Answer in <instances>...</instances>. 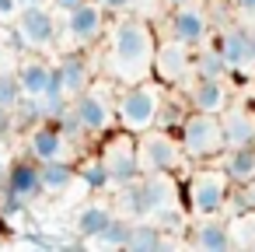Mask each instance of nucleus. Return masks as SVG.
Instances as JSON below:
<instances>
[{
	"instance_id": "1",
	"label": "nucleus",
	"mask_w": 255,
	"mask_h": 252,
	"mask_svg": "<svg viewBox=\"0 0 255 252\" xmlns=\"http://www.w3.org/2000/svg\"><path fill=\"white\" fill-rule=\"evenodd\" d=\"M157 35L140 14H116L109 25V49H105V77L112 84H133L150 77Z\"/></svg>"
},
{
	"instance_id": "2",
	"label": "nucleus",
	"mask_w": 255,
	"mask_h": 252,
	"mask_svg": "<svg viewBox=\"0 0 255 252\" xmlns=\"http://www.w3.org/2000/svg\"><path fill=\"white\" fill-rule=\"evenodd\" d=\"M161 98H164V84L154 77L123 84L116 91V126L126 133H143L150 126H157V112H161Z\"/></svg>"
},
{
	"instance_id": "3",
	"label": "nucleus",
	"mask_w": 255,
	"mask_h": 252,
	"mask_svg": "<svg viewBox=\"0 0 255 252\" xmlns=\"http://www.w3.org/2000/svg\"><path fill=\"white\" fill-rule=\"evenodd\" d=\"M175 137H178L185 161H213L224 154V130H220V116H213V112L189 109V116L182 119Z\"/></svg>"
},
{
	"instance_id": "4",
	"label": "nucleus",
	"mask_w": 255,
	"mask_h": 252,
	"mask_svg": "<svg viewBox=\"0 0 255 252\" xmlns=\"http://www.w3.org/2000/svg\"><path fill=\"white\" fill-rule=\"evenodd\" d=\"M70 112L77 119V126L84 130V137H102L116 126V88L112 81H91L74 102H70Z\"/></svg>"
},
{
	"instance_id": "5",
	"label": "nucleus",
	"mask_w": 255,
	"mask_h": 252,
	"mask_svg": "<svg viewBox=\"0 0 255 252\" xmlns=\"http://www.w3.org/2000/svg\"><path fill=\"white\" fill-rule=\"evenodd\" d=\"M178 165H185V154H182L178 137L171 130L150 126L143 133H136V168H140V175H150V172H178Z\"/></svg>"
},
{
	"instance_id": "6",
	"label": "nucleus",
	"mask_w": 255,
	"mask_h": 252,
	"mask_svg": "<svg viewBox=\"0 0 255 252\" xmlns=\"http://www.w3.org/2000/svg\"><path fill=\"white\" fill-rule=\"evenodd\" d=\"M182 196L196 217H220V210L227 207V196H231V179L224 175V168H199L185 182Z\"/></svg>"
},
{
	"instance_id": "7",
	"label": "nucleus",
	"mask_w": 255,
	"mask_h": 252,
	"mask_svg": "<svg viewBox=\"0 0 255 252\" xmlns=\"http://www.w3.org/2000/svg\"><path fill=\"white\" fill-rule=\"evenodd\" d=\"M178 182H175V172H150V175H140L136 179V207H140V217H150V221H161V217H171L178 210Z\"/></svg>"
},
{
	"instance_id": "8",
	"label": "nucleus",
	"mask_w": 255,
	"mask_h": 252,
	"mask_svg": "<svg viewBox=\"0 0 255 252\" xmlns=\"http://www.w3.org/2000/svg\"><path fill=\"white\" fill-rule=\"evenodd\" d=\"M213 35V18L210 7H203V0H185L168 11V39L185 42L189 49H199Z\"/></svg>"
},
{
	"instance_id": "9",
	"label": "nucleus",
	"mask_w": 255,
	"mask_h": 252,
	"mask_svg": "<svg viewBox=\"0 0 255 252\" xmlns=\"http://www.w3.org/2000/svg\"><path fill=\"white\" fill-rule=\"evenodd\" d=\"M192 53L185 42L178 39H157L154 46V60H150V77L161 81L164 88H182L192 81Z\"/></svg>"
},
{
	"instance_id": "10",
	"label": "nucleus",
	"mask_w": 255,
	"mask_h": 252,
	"mask_svg": "<svg viewBox=\"0 0 255 252\" xmlns=\"http://www.w3.org/2000/svg\"><path fill=\"white\" fill-rule=\"evenodd\" d=\"M14 35L28 49H53L60 39L56 14L46 4H21V11L14 14Z\"/></svg>"
},
{
	"instance_id": "11",
	"label": "nucleus",
	"mask_w": 255,
	"mask_h": 252,
	"mask_svg": "<svg viewBox=\"0 0 255 252\" xmlns=\"http://www.w3.org/2000/svg\"><path fill=\"white\" fill-rule=\"evenodd\" d=\"M98 158H102V165H105L112 186H123V182L140 179V168H136V137H133V133L116 130V133L102 144Z\"/></svg>"
},
{
	"instance_id": "12",
	"label": "nucleus",
	"mask_w": 255,
	"mask_h": 252,
	"mask_svg": "<svg viewBox=\"0 0 255 252\" xmlns=\"http://www.w3.org/2000/svg\"><path fill=\"white\" fill-rule=\"evenodd\" d=\"M109 28V14L102 4H95V0H84V4H77L74 11H67V39L74 49H84V46H95Z\"/></svg>"
},
{
	"instance_id": "13",
	"label": "nucleus",
	"mask_w": 255,
	"mask_h": 252,
	"mask_svg": "<svg viewBox=\"0 0 255 252\" xmlns=\"http://www.w3.org/2000/svg\"><path fill=\"white\" fill-rule=\"evenodd\" d=\"M210 42L217 46L220 60L227 63V74H245V70L255 67V60H252V35H248V25L231 21V25H224L217 35H210Z\"/></svg>"
},
{
	"instance_id": "14",
	"label": "nucleus",
	"mask_w": 255,
	"mask_h": 252,
	"mask_svg": "<svg viewBox=\"0 0 255 252\" xmlns=\"http://www.w3.org/2000/svg\"><path fill=\"white\" fill-rule=\"evenodd\" d=\"M74 140L56 123H39L28 130V158L35 161H74Z\"/></svg>"
},
{
	"instance_id": "15",
	"label": "nucleus",
	"mask_w": 255,
	"mask_h": 252,
	"mask_svg": "<svg viewBox=\"0 0 255 252\" xmlns=\"http://www.w3.org/2000/svg\"><path fill=\"white\" fill-rule=\"evenodd\" d=\"M53 84L60 88V95L67 98V102H74L88 84H91V63H88V56L84 53H63L60 56V63L53 67Z\"/></svg>"
},
{
	"instance_id": "16",
	"label": "nucleus",
	"mask_w": 255,
	"mask_h": 252,
	"mask_svg": "<svg viewBox=\"0 0 255 252\" xmlns=\"http://www.w3.org/2000/svg\"><path fill=\"white\" fill-rule=\"evenodd\" d=\"M185 102H189V109H196V112H213V116H220L224 105L231 102V91H227L224 77H192V81H189V91H185Z\"/></svg>"
},
{
	"instance_id": "17",
	"label": "nucleus",
	"mask_w": 255,
	"mask_h": 252,
	"mask_svg": "<svg viewBox=\"0 0 255 252\" xmlns=\"http://www.w3.org/2000/svg\"><path fill=\"white\" fill-rule=\"evenodd\" d=\"M220 130H224V151L227 147H248L255 144V112L248 105H224L220 112Z\"/></svg>"
},
{
	"instance_id": "18",
	"label": "nucleus",
	"mask_w": 255,
	"mask_h": 252,
	"mask_svg": "<svg viewBox=\"0 0 255 252\" xmlns=\"http://www.w3.org/2000/svg\"><path fill=\"white\" fill-rule=\"evenodd\" d=\"M14 77H18V84H21V95L39 102V98L49 91V84H53V63H46V60H39V56H28V60L18 63Z\"/></svg>"
},
{
	"instance_id": "19",
	"label": "nucleus",
	"mask_w": 255,
	"mask_h": 252,
	"mask_svg": "<svg viewBox=\"0 0 255 252\" xmlns=\"http://www.w3.org/2000/svg\"><path fill=\"white\" fill-rule=\"evenodd\" d=\"M4 189L14 193V196H21L25 203L35 200V196L42 193V189H39V161H35V158H21V161H14V165H7V172H4Z\"/></svg>"
},
{
	"instance_id": "20",
	"label": "nucleus",
	"mask_w": 255,
	"mask_h": 252,
	"mask_svg": "<svg viewBox=\"0 0 255 252\" xmlns=\"http://www.w3.org/2000/svg\"><path fill=\"white\" fill-rule=\"evenodd\" d=\"M189 242L203 252H224V249H231L234 238H231V228L220 217H199L189 231Z\"/></svg>"
},
{
	"instance_id": "21",
	"label": "nucleus",
	"mask_w": 255,
	"mask_h": 252,
	"mask_svg": "<svg viewBox=\"0 0 255 252\" xmlns=\"http://www.w3.org/2000/svg\"><path fill=\"white\" fill-rule=\"evenodd\" d=\"M77 182L74 161H39V189L46 196H60Z\"/></svg>"
},
{
	"instance_id": "22",
	"label": "nucleus",
	"mask_w": 255,
	"mask_h": 252,
	"mask_svg": "<svg viewBox=\"0 0 255 252\" xmlns=\"http://www.w3.org/2000/svg\"><path fill=\"white\" fill-rule=\"evenodd\" d=\"M220 168L231 179V186H245L248 179H255V144H248V147H227L220 154Z\"/></svg>"
},
{
	"instance_id": "23",
	"label": "nucleus",
	"mask_w": 255,
	"mask_h": 252,
	"mask_svg": "<svg viewBox=\"0 0 255 252\" xmlns=\"http://www.w3.org/2000/svg\"><path fill=\"white\" fill-rule=\"evenodd\" d=\"M116 217V210H112V203H105V200H91V203H84L81 210H77V217H74V228H77V235L84 238V242H91L109 221Z\"/></svg>"
},
{
	"instance_id": "24",
	"label": "nucleus",
	"mask_w": 255,
	"mask_h": 252,
	"mask_svg": "<svg viewBox=\"0 0 255 252\" xmlns=\"http://www.w3.org/2000/svg\"><path fill=\"white\" fill-rule=\"evenodd\" d=\"M164 245V235H161V224H154L150 217H136L129 221V235H126V245L129 252H150V249H161Z\"/></svg>"
},
{
	"instance_id": "25",
	"label": "nucleus",
	"mask_w": 255,
	"mask_h": 252,
	"mask_svg": "<svg viewBox=\"0 0 255 252\" xmlns=\"http://www.w3.org/2000/svg\"><path fill=\"white\" fill-rule=\"evenodd\" d=\"M77 168V179L88 186V189H95V193H102V189H112V179H109V172H105V165H102V158L95 154V158H88V161H81V165H74Z\"/></svg>"
},
{
	"instance_id": "26",
	"label": "nucleus",
	"mask_w": 255,
	"mask_h": 252,
	"mask_svg": "<svg viewBox=\"0 0 255 252\" xmlns=\"http://www.w3.org/2000/svg\"><path fill=\"white\" fill-rule=\"evenodd\" d=\"M126 235H129V217H112L91 242L95 245H109V249H123L126 245Z\"/></svg>"
},
{
	"instance_id": "27",
	"label": "nucleus",
	"mask_w": 255,
	"mask_h": 252,
	"mask_svg": "<svg viewBox=\"0 0 255 252\" xmlns=\"http://www.w3.org/2000/svg\"><path fill=\"white\" fill-rule=\"evenodd\" d=\"M21 84L14 77V70H0V109L4 112H14V105L21 102Z\"/></svg>"
},
{
	"instance_id": "28",
	"label": "nucleus",
	"mask_w": 255,
	"mask_h": 252,
	"mask_svg": "<svg viewBox=\"0 0 255 252\" xmlns=\"http://www.w3.org/2000/svg\"><path fill=\"white\" fill-rule=\"evenodd\" d=\"M95 4H102L105 7V14H126V11H133V0H95Z\"/></svg>"
},
{
	"instance_id": "29",
	"label": "nucleus",
	"mask_w": 255,
	"mask_h": 252,
	"mask_svg": "<svg viewBox=\"0 0 255 252\" xmlns=\"http://www.w3.org/2000/svg\"><path fill=\"white\" fill-rule=\"evenodd\" d=\"M238 196H241V207L255 214V179H248L245 186H238Z\"/></svg>"
},
{
	"instance_id": "30",
	"label": "nucleus",
	"mask_w": 255,
	"mask_h": 252,
	"mask_svg": "<svg viewBox=\"0 0 255 252\" xmlns=\"http://www.w3.org/2000/svg\"><path fill=\"white\" fill-rule=\"evenodd\" d=\"M231 7H234V14H238V18L255 21V0H231Z\"/></svg>"
},
{
	"instance_id": "31",
	"label": "nucleus",
	"mask_w": 255,
	"mask_h": 252,
	"mask_svg": "<svg viewBox=\"0 0 255 252\" xmlns=\"http://www.w3.org/2000/svg\"><path fill=\"white\" fill-rule=\"evenodd\" d=\"M18 11H21V0H0V21H14Z\"/></svg>"
},
{
	"instance_id": "32",
	"label": "nucleus",
	"mask_w": 255,
	"mask_h": 252,
	"mask_svg": "<svg viewBox=\"0 0 255 252\" xmlns=\"http://www.w3.org/2000/svg\"><path fill=\"white\" fill-rule=\"evenodd\" d=\"M77 4H84V0H53V7H56V11H63V14H67V11H74Z\"/></svg>"
},
{
	"instance_id": "33",
	"label": "nucleus",
	"mask_w": 255,
	"mask_h": 252,
	"mask_svg": "<svg viewBox=\"0 0 255 252\" xmlns=\"http://www.w3.org/2000/svg\"><path fill=\"white\" fill-rule=\"evenodd\" d=\"M7 130H11V112L0 109V133H7Z\"/></svg>"
},
{
	"instance_id": "34",
	"label": "nucleus",
	"mask_w": 255,
	"mask_h": 252,
	"mask_svg": "<svg viewBox=\"0 0 255 252\" xmlns=\"http://www.w3.org/2000/svg\"><path fill=\"white\" fill-rule=\"evenodd\" d=\"M150 4H154V0H133V7H140V11H147Z\"/></svg>"
},
{
	"instance_id": "35",
	"label": "nucleus",
	"mask_w": 255,
	"mask_h": 252,
	"mask_svg": "<svg viewBox=\"0 0 255 252\" xmlns=\"http://www.w3.org/2000/svg\"><path fill=\"white\" fill-rule=\"evenodd\" d=\"M248 35H252V60H255V25H248Z\"/></svg>"
},
{
	"instance_id": "36",
	"label": "nucleus",
	"mask_w": 255,
	"mask_h": 252,
	"mask_svg": "<svg viewBox=\"0 0 255 252\" xmlns=\"http://www.w3.org/2000/svg\"><path fill=\"white\" fill-rule=\"evenodd\" d=\"M164 4H168V7H175V4H185V0H164Z\"/></svg>"
},
{
	"instance_id": "37",
	"label": "nucleus",
	"mask_w": 255,
	"mask_h": 252,
	"mask_svg": "<svg viewBox=\"0 0 255 252\" xmlns=\"http://www.w3.org/2000/svg\"><path fill=\"white\" fill-rule=\"evenodd\" d=\"M21 4H46V0H21Z\"/></svg>"
}]
</instances>
